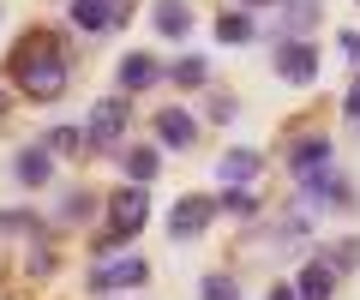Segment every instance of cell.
I'll return each instance as SVG.
<instances>
[{
  "instance_id": "obj_1",
  "label": "cell",
  "mask_w": 360,
  "mask_h": 300,
  "mask_svg": "<svg viewBox=\"0 0 360 300\" xmlns=\"http://www.w3.org/2000/svg\"><path fill=\"white\" fill-rule=\"evenodd\" d=\"M6 72H13V84L30 96V103H54V96L66 91V42L54 37V30H25V37L13 42V54H6Z\"/></svg>"
},
{
  "instance_id": "obj_2",
  "label": "cell",
  "mask_w": 360,
  "mask_h": 300,
  "mask_svg": "<svg viewBox=\"0 0 360 300\" xmlns=\"http://www.w3.org/2000/svg\"><path fill=\"white\" fill-rule=\"evenodd\" d=\"M103 204H108V235L96 240V259H108L120 240H132L144 222H150V198H144V186H120V193L103 198Z\"/></svg>"
},
{
  "instance_id": "obj_3",
  "label": "cell",
  "mask_w": 360,
  "mask_h": 300,
  "mask_svg": "<svg viewBox=\"0 0 360 300\" xmlns=\"http://www.w3.org/2000/svg\"><path fill=\"white\" fill-rule=\"evenodd\" d=\"M132 126V103L127 96H103V103L90 108V126H84V150H120Z\"/></svg>"
},
{
  "instance_id": "obj_4",
  "label": "cell",
  "mask_w": 360,
  "mask_h": 300,
  "mask_svg": "<svg viewBox=\"0 0 360 300\" xmlns=\"http://www.w3.org/2000/svg\"><path fill=\"white\" fill-rule=\"evenodd\" d=\"M288 174H295L300 186L330 181V174H336V150H330V138H295V144H288Z\"/></svg>"
},
{
  "instance_id": "obj_5",
  "label": "cell",
  "mask_w": 360,
  "mask_h": 300,
  "mask_svg": "<svg viewBox=\"0 0 360 300\" xmlns=\"http://www.w3.org/2000/svg\"><path fill=\"white\" fill-rule=\"evenodd\" d=\"M144 276H150V264H144L139 252H127V259H96L90 276H84V288L90 294H115V288H139Z\"/></svg>"
},
{
  "instance_id": "obj_6",
  "label": "cell",
  "mask_w": 360,
  "mask_h": 300,
  "mask_svg": "<svg viewBox=\"0 0 360 300\" xmlns=\"http://www.w3.org/2000/svg\"><path fill=\"white\" fill-rule=\"evenodd\" d=\"M139 13V0H72V25L84 37H103V30H120Z\"/></svg>"
},
{
  "instance_id": "obj_7",
  "label": "cell",
  "mask_w": 360,
  "mask_h": 300,
  "mask_svg": "<svg viewBox=\"0 0 360 300\" xmlns=\"http://www.w3.org/2000/svg\"><path fill=\"white\" fill-rule=\"evenodd\" d=\"M210 216H217V198H205V193H180L174 210H168V235H174V240H198V235L210 228Z\"/></svg>"
},
{
  "instance_id": "obj_8",
  "label": "cell",
  "mask_w": 360,
  "mask_h": 300,
  "mask_svg": "<svg viewBox=\"0 0 360 300\" xmlns=\"http://www.w3.org/2000/svg\"><path fill=\"white\" fill-rule=\"evenodd\" d=\"M276 79L283 84H312L319 79V48L312 42H276Z\"/></svg>"
},
{
  "instance_id": "obj_9",
  "label": "cell",
  "mask_w": 360,
  "mask_h": 300,
  "mask_svg": "<svg viewBox=\"0 0 360 300\" xmlns=\"http://www.w3.org/2000/svg\"><path fill=\"white\" fill-rule=\"evenodd\" d=\"M115 79H120V91H150L156 79H162V66L150 60V54H120V66H115Z\"/></svg>"
},
{
  "instance_id": "obj_10",
  "label": "cell",
  "mask_w": 360,
  "mask_h": 300,
  "mask_svg": "<svg viewBox=\"0 0 360 300\" xmlns=\"http://www.w3.org/2000/svg\"><path fill=\"white\" fill-rule=\"evenodd\" d=\"M307 210H354V186L342 174H330V181L307 186Z\"/></svg>"
},
{
  "instance_id": "obj_11",
  "label": "cell",
  "mask_w": 360,
  "mask_h": 300,
  "mask_svg": "<svg viewBox=\"0 0 360 300\" xmlns=\"http://www.w3.org/2000/svg\"><path fill=\"white\" fill-rule=\"evenodd\" d=\"M156 138L174 144V150H186V144L198 138V120L186 115V108H162V115H156Z\"/></svg>"
},
{
  "instance_id": "obj_12",
  "label": "cell",
  "mask_w": 360,
  "mask_h": 300,
  "mask_svg": "<svg viewBox=\"0 0 360 300\" xmlns=\"http://www.w3.org/2000/svg\"><path fill=\"white\" fill-rule=\"evenodd\" d=\"M115 162H120V174H127V186H144V181L156 174V162H162V157H156L150 144H132V150H115Z\"/></svg>"
},
{
  "instance_id": "obj_13",
  "label": "cell",
  "mask_w": 360,
  "mask_h": 300,
  "mask_svg": "<svg viewBox=\"0 0 360 300\" xmlns=\"http://www.w3.org/2000/svg\"><path fill=\"white\" fill-rule=\"evenodd\" d=\"M295 294H300V300H330V294H336V270H330V264H324V259H312L307 270H300Z\"/></svg>"
},
{
  "instance_id": "obj_14",
  "label": "cell",
  "mask_w": 360,
  "mask_h": 300,
  "mask_svg": "<svg viewBox=\"0 0 360 300\" xmlns=\"http://www.w3.org/2000/svg\"><path fill=\"white\" fill-rule=\"evenodd\" d=\"M13 174L25 186H42L54 174V157H49V144H30V150H18V162H13Z\"/></svg>"
},
{
  "instance_id": "obj_15",
  "label": "cell",
  "mask_w": 360,
  "mask_h": 300,
  "mask_svg": "<svg viewBox=\"0 0 360 300\" xmlns=\"http://www.w3.org/2000/svg\"><path fill=\"white\" fill-rule=\"evenodd\" d=\"M258 169H264V157H258V150H229V157L217 162V181H222V186H240V181H252Z\"/></svg>"
},
{
  "instance_id": "obj_16",
  "label": "cell",
  "mask_w": 360,
  "mask_h": 300,
  "mask_svg": "<svg viewBox=\"0 0 360 300\" xmlns=\"http://www.w3.org/2000/svg\"><path fill=\"white\" fill-rule=\"evenodd\" d=\"M217 216H234V222H258V198L246 193V186H222V198H217Z\"/></svg>"
},
{
  "instance_id": "obj_17",
  "label": "cell",
  "mask_w": 360,
  "mask_h": 300,
  "mask_svg": "<svg viewBox=\"0 0 360 300\" xmlns=\"http://www.w3.org/2000/svg\"><path fill=\"white\" fill-rule=\"evenodd\" d=\"M156 30H162V37H186V30H193V13H186V0H156Z\"/></svg>"
},
{
  "instance_id": "obj_18",
  "label": "cell",
  "mask_w": 360,
  "mask_h": 300,
  "mask_svg": "<svg viewBox=\"0 0 360 300\" xmlns=\"http://www.w3.org/2000/svg\"><path fill=\"white\" fill-rule=\"evenodd\" d=\"M168 79H174L180 91H198V84L210 79V60H205V54H180V60L168 66Z\"/></svg>"
},
{
  "instance_id": "obj_19",
  "label": "cell",
  "mask_w": 360,
  "mask_h": 300,
  "mask_svg": "<svg viewBox=\"0 0 360 300\" xmlns=\"http://www.w3.org/2000/svg\"><path fill=\"white\" fill-rule=\"evenodd\" d=\"M288 13H283V30H312L324 18V0H283Z\"/></svg>"
},
{
  "instance_id": "obj_20",
  "label": "cell",
  "mask_w": 360,
  "mask_h": 300,
  "mask_svg": "<svg viewBox=\"0 0 360 300\" xmlns=\"http://www.w3.org/2000/svg\"><path fill=\"white\" fill-rule=\"evenodd\" d=\"M103 210V198L90 193V186H78V193H66V204H60V222H90Z\"/></svg>"
},
{
  "instance_id": "obj_21",
  "label": "cell",
  "mask_w": 360,
  "mask_h": 300,
  "mask_svg": "<svg viewBox=\"0 0 360 300\" xmlns=\"http://www.w3.org/2000/svg\"><path fill=\"white\" fill-rule=\"evenodd\" d=\"M198 300H240V282H234L229 270H210L205 282H198Z\"/></svg>"
},
{
  "instance_id": "obj_22",
  "label": "cell",
  "mask_w": 360,
  "mask_h": 300,
  "mask_svg": "<svg viewBox=\"0 0 360 300\" xmlns=\"http://www.w3.org/2000/svg\"><path fill=\"white\" fill-rule=\"evenodd\" d=\"M217 37L222 42H252V18H246V13H222L217 18Z\"/></svg>"
},
{
  "instance_id": "obj_23",
  "label": "cell",
  "mask_w": 360,
  "mask_h": 300,
  "mask_svg": "<svg viewBox=\"0 0 360 300\" xmlns=\"http://www.w3.org/2000/svg\"><path fill=\"white\" fill-rule=\"evenodd\" d=\"M42 144H49V150H60V157H78V150H84V132H78V126H54Z\"/></svg>"
},
{
  "instance_id": "obj_24",
  "label": "cell",
  "mask_w": 360,
  "mask_h": 300,
  "mask_svg": "<svg viewBox=\"0 0 360 300\" xmlns=\"http://www.w3.org/2000/svg\"><path fill=\"white\" fill-rule=\"evenodd\" d=\"M0 235H42L37 210H6V216H0Z\"/></svg>"
},
{
  "instance_id": "obj_25",
  "label": "cell",
  "mask_w": 360,
  "mask_h": 300,
  "mask_svg": "<svg viewBox=\"0 0 360 300\" xmlns=\"http://www.w3.org/2000/svg\"><path fill=\"white\" fill-rule=\"evenodd\" d=\"M324 264H330V270H354V264H360V235H354V240H336Z\"/></svg>"
},
{
  "instance_id": "obj_26",
  "label": "cell",
  "mask_w": 360,
  "mask_h": 300,
  "mask_svg": "<svg viewBox=\"0 0 360 300\" xmlns=\"http://www.w3.org/2000/svg\"><path fill=\"white\" fill-rule=\"evenodd\" d=\"M205 108H210V120H217V126H229V120H234V115H240V103H234V96H229V91H217V96H210V103H205Z\"/></svg>"
},
{
  "instance_id": "obj_27",
  "label": "cell",
  "mask_w": 360,
  "mask_h": 300,
  "mask_svg": "<svg viewBox=\"0 0 360 300\" xmlns=\"http://www.w3.org/2000/svg\"><path fill=\"white\" fill-rule=\"evenodd\" d=\"M336 48H342V54H348V60H354V66H360V30H342V37H336Z\"/></svg>"
},
{
  "instance_id": "obj_28",
  "label": "cell",
  "mask_w": 360,
  "mask_h": 300,
  "mask_svg": "<svg viewBox=\"0 0 360 300\" xmlns=\"http://www.w3.org/2000/svg\"><path fill=\"white\" fill-rule=\"evenodd\" d=\"M348 120L360 126V79H354V91H348Z\"/></svg>"
},
{
  "instance_id": "obj_29",
  "label": "cell",
  "mask_w": 360,
  "mask_h": 300,
  "mask_svg": "<svg viewBox=\"0 0 360 300\" xmlns=\"http://www.w3.org/2000/svg\"><path fill=\"white\" fill-rule=\"evenodd\" d=\"M264 300H300V294H295V288H283V282H276V288H270Z\"/></svg>"
},
{
  "instance_id": "obj_30",
  "label": "cell",
  "mask_w": 360,
  "mask_h": 300,
  "mask_svg": "<svg viewBox=\"0 0 360 300\" xmlns=\"http://www.w3.org/2000/svg\"><path fill=\"white\" fill-rule=\"evenodd\" d=\"M0 126H6V91H0Z\"/></svg>"
},
{
  "instance_id": "obj_31",
  "label": "cell",
  "mask_w": 360,
  "mask_h": 300,
  "mask_svg": "<svg viewBox=\"0 0 360 300\" xmlns=\"http://www.w3.org/2000/svg\"><path fill=\"white\" fill-rule=\"evenodd\" d=\"M246 6H270V0H246Z\"/></svg>"
}]
</instances>
